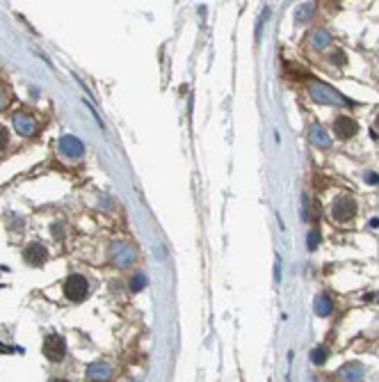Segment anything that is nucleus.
Instances as JSON below:
<instances>
[{
    "instance_id": "nucleus-16",
    "label": "nucleus",
    "mask_w": 379,
    "mask_h": 382,
    "mask_svg": "<svg viewBox=\"0 0 379 382\" xmlns=\"http://www.w3.org/2000/svg\"><path fill=\"white\" fill-rule=\"evenodd\" d=\"M51 382H69V380H62V378H55V380H51Z\"/></svg>"
},
{
    "instance_id": "nucleus-15",
    "label": "nucleus",
    "mask_w": 379,
    "mask_h": 382,
    "mask_svg": "<svg viewBox=\"0 0 379 382\" xmlns=\"http://www.w3.org/2000/svg\"><path fill=\"white\" fill-rule=\"evenodd\" d=\"M7 144V129L5 126H0V149Z\"/></svg>"
},
{
    "instance_id": "nucleus-8",
    "label": "nucleus",
    "mask_w": 379,
    "mask_h": 382,
    "mask_svg": "<svg viewBox=\"0 0 379 382\" xmlns=\"http://www.w3.org/2000/svg\"><path fill=\"white\" fill-rule=\"evenodd\" d=\"M110 375H112L110 366H105V364H94V366H90V378H92V380H107Z\"/></svg>"
},
{
    "instance_id": "nucleus-12",
    "label": "nucleus",
    "mask_w": 379,
    "mask_h": 382,
    "mask_svg": "<svg viewBox=\"0 0 379 382\" xmlns=\"http://www.w3.org/2000/svg\"><path fill=\"white\" fill-rule=\"evenodd\" d=\"M311 133H313V140H316V142H320V144H324V146L329 144V140L322 135V129H318V126H313V129H311Z\"/></svg>"
},
{
    "instance_id": "nucleus-5",
    "label": "nucleus",
    "mask_w": 379,
    "mask_h": 382,
    "mask_svg": "<svg viewBox=\"0 0 379 382\" xmlns=\"http://www.w3.org/2000/svg\"><path fill=\"white\" fill-rule=\"evenodd\" d=\"M23 259H26L30 266H41V263H46L48 252L41 243H30L26 247V252H23Z\"/></svg>"
},
{
    "instance_id": "nucleus-17",
    "label": "nucleus",
    "mask_w": 379,
    "mask_h": 382,
    "mask_svg": "<svg viewBox=\"0 0 379 382\" xmlns=\"http://www.w3.org/2000/svg\"><path fill=\"white\" fill-rule=\"evenodd\" d=\"M377 131H379V117H377Z\"/></svg>"
},
{
    "instance_id": "nucleus-1",
    "label": "nucleus",
    "mask_w": 379,
    "mask_h": 382,
    "mask_svg": "<svg viewBox=\"0 0 379 382\" xmlns=\"http://www.w3.org/2000/svg\"><path fill=\"white\" fill-rule=\"evenodd\" d=\"M331 215L336 222H349V220H354V215H356V202H354L349 195H343V197L333 199V206H331Z\"/></svg>"
},
{
    "instance_id": "nucleus-2",
    "label": "nucleus",
    "mask_w": 379,
    "mask_h": 382,
    "mask_svg": "<svg viewBox=\"0 0 379 382\" xmlns=\"http://www.w3.org/2000/svg\"><path fill=\"white\" fill-rule=\"evenodd\" d=\"M43 355H46L48 362H62L64 355H66V344L60 334H48L43 339Z\"/></svg>"
},
{
    "instance_id": "nucleus-6",
    "label": "nucleus",
    "mask_w": 379,
    "mask_h": 382,
    "mask_svg": "<svg viewBox=\"0 0 379 382\" xmlns=\"http://www.w3.org/2000/svg\"><path fill=\"white\" fill-rule=\"evenodd\" d=\"M60 149H62L66 156L76 158V156L82 154V142L76 140V138H71V135H64V138L60 140Z\"/></svg>"
},
{
    "instance_id": "nucleus-14",
    "label": "nucleus",
    "mask_w": 379,
    "mask_h": 382,
    "mask_svg": "<svg viewBox=\"0 0 379 382\" xmlns=\"http://www.w3.org/2000/svg\"><path fill=\"white\" fill-rule=\"evenodd\" d=\"M318 241H320V236H318V231H316V229H313V231L308 234V249H316Z\"/></svg>"
},
{
    "instance_id": "nucleus-13",
    "label": "nucleus",
    "mask_w": 379,
    "mask_h": 382,
    "mask_svg": "<svg viewBox=\"0 0 379 382\" xmlns=\"http://www.w3.org/2000/svg\"><path fill=\"white\" fill-rule=\"evenodd\" d=\"M146 286V279L144 275H137V277H132V282H130V288L132 291H140V288H144Z\"/></svg>"
},
{
    "instance_id": "nucleus-4",
    "label": "nucleus",
    "mask_w": 379,
    "mask_h": 382,
    "mask_svg": "<svg viewBox=\"0 0 379 382\" xmlns=\"http://www.w3.org/2000/svg\"><path fill=\"white\" fill-rule=\"evenodd\" d=\"M356 131H359V124L352 119V117L341 115V117L333 119V133H336V138L347 140V138H352V135H356Z\"/></svg>"
},
{
    "instance_id": "nucleus-3",
    "label": "nucleus",
    "mask_w": 379,
    "mask_h": 382,
    "mask_svg": "<svg viewBox=\"0 0 379 382\" xmlns=\"http://www.w3.org/2000/svg\"><path fill=\"white\" fill-rule=\"evenodd\" d=\"M87 291H90V286H87V279L82 275H71L64 282V295L73 302H80L87 295Z\"/></svg>"
},
{
    "instance_id": "nucleus-9",
    "label": "nucleus",
    "mask_w": 379,
    "mask_h": 382,
    "mask_svg": "<svg viewBox=\"0 0 379 382\" xmlns=\"http://www.w3.org/2000/svg\"><path fill=\"white\" fill-rule=\"evenodd\" d=\"M16 126H18V131H21L23 135H30L32 131H34V121L30 119V117H26V121H23V117L21 115H16Z\"/></svg>"
},
{
    "instance_id": "nucleus-10",
    "label": "nucleus",
    "mask_w": 379,
    "mask_h": 382,
    "mask_svg": "<svg viewBox=\"0 0 379 382\" xmlns=\"http://www.w3.org/2000/svg\"><path fill=\"white\" fill-rule=\"evenodd\" d=\"M316 311L320 313V316H327L329 311H331V300H329V298H318L316 300Z\"/></svg>"
},
{
    "instance_id": "nucleus-11",
    "label": "nucleus",
    "mask_w": 379,
    "mask_h": 382,
    "mask_svg": "<svg viewBox=\"0 0 379 382\" xmlns=\"http://www.w3.org/2000/svg\"><path fill=\"white\" fill-rule=\"evenodd\" d=\"M311 359H313V364H322V362L327 359V350H324L322 346L316 348V350H313V355H311Z\"/></svg>"
},
{
    "instance_id": "nucleus-7",
    "label": "nucleus",
    "mask_w": 379,
    "mask_h": 382,
    "mask_svg": "<svg viewBox=\"0 0 379 382\" xmlns=\"http://www.w3.org/2000/svg\"><path fill=\"white\" fill-rule=\"evenodd\" d=\"M361 375H363V371H361V366H359V364H347L345 369L341 371V378H343V380H347V382L361 380Z\"/></svg>"
}]
</instances>
